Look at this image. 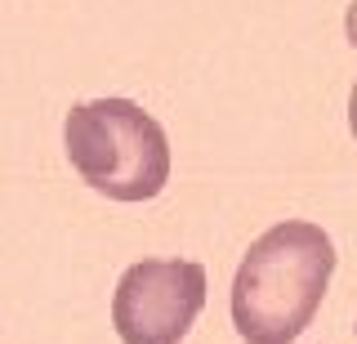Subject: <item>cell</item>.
<instances>
[{"label": "cell", "instance_id": "obj_4", "mask_svg": "<svg viewBox=\"0 0 357 344\" xmlns=\"http://www.w3.org/2000/svg\"><path fill=\"white\" fill-rule=\"evenodd\" d=\"M344 31H349V45L357 50V0L349 5V14H344Z\"/></svg>", "mask_w": 357, "mask_h": 344}, {"label": "cell", "instance_id": "obj_5", "mask_svg": "<svg viewBox=\"0 0 357 344\" xmlns=\"http://www.w3.org/2000/svg\"><path fill=\"white\" fill-rule=\"evenodd\" d=\"M349 130H353V139H357V81H353V94H349Z\"/></svg>", "mask_w": 357, "mask_h": 344}, {"label": "cell", "instance_id": "obj_2", "mask_svg": "<svg viewBox=\"0 0 357 344\" xmlns=\"http://www.w3.org/2000/svg\"><path fill=\"white\" fill-rule=\"evenodd\" d=\"M67 161L112 202H152L170 179V139L134 98H89L63 121Z\"/></svg>", "mask_w": 357, "mask_h": 344}, {"label": "cell", "instance_id": "obj_1", "mask_svg": "<svg viewBox=\"0 0 357 344\" xmlns=\"http://www.w3.org/2000/svg\"><path fill=\"white\" fill-rule=\"evenodd\" d=\"M335 241L321 224L282 219L250 241L232 277V327L245 344H295L321 308Z\"/></svg>", "mask_w": 357, "mask_h": 344}, {"label": "cell", "instance_id": "obj_6", "mask_svg": "<svg viewBox=\"0 0 357 344\" xmlns=\"http://www.w3.org/2000/svg\"><path fill=\"white\" fill-rule=\"evenodd\" d=\"M353 331H357V327H353Z\"/></svg>", "mask_w": 357, "mask_h": 344}, {"label": "cell", "instance_id": "obj_3", "mask_svg": "<svg viewBox=\"0 0 357 344\" xmlns=\"http://www.w3.org/2000/svg\"><path fill=\"white\" fill-rule=\"evenodd\" d=\"M206 304V269L197 260H139L112 291V327L121 344H183Z\"/></svg>", "mask_w": 357, "mask_h": 344}]
</instances>
